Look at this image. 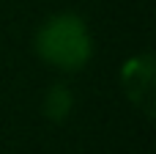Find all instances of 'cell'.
Masks as SVG:
<instances>
[{
	"label": "cell",
	"mask_w": 156,
	"mask_h": 154,
	"mask_svg": "<svg viewBox=\"0 0 156 154\" xmlns=\"http://www.w3.org/2000/svg\"><path fill=\"white\" fill-rule=\"evenodd\" d=\"M121 85L129 102L143 110L148 118L154 116V55H134L121 69Z\"/></svg>",
	"instance_id": "obj_2"
},
{
	"label": "cell",
	"mask_w": 156,
	"mask_h": 154,
	"mask_svg": "<svg viewBox=\"0 0 156 154\" xmlns=\"http://www.w3.org/2000/svg\"><path fill=\"white\" fill-rule=\"evenodd\" d=\"M36 52L63 72H77L90 58V33L77 14H58L38 28Z\"/></svg>",
	"instance_id": "obj_1"
},
{
	"label": "cell",
	"mask_w": 156,
	"mask_h": 154,
	"mask_svg": "<svg viewBox=\"0 0 156 154\" xmlns=\"http://www.w3.org/2000/svg\"><path fill=\"white\" fill-rule=\"evenodd\" d=\"M74 110V96L66 85H55L44 99V116L52 121H66Z\"/></svg>",
	"instance_id": "obj_3"
}]
</instances>
